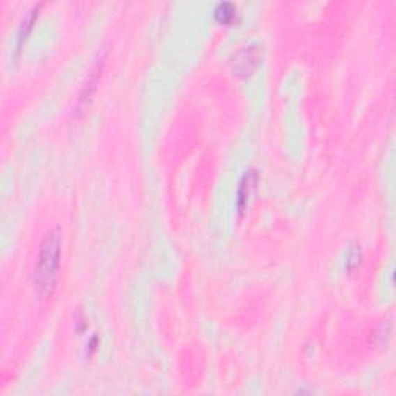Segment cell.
<instances>
[{
    "mask_svg": "<svg viewBox=\"0 0 396 396\" xmlns=\"http://www.w3.org/2000/svg\"><path fill=\"white\" fill-rule=\"evenodd\" d=\"M40 6L42 3H36L33 6V8L25 14V17L22 19V22L19 25V30H17V39H16V53L19 54L22 52V47L25 45V42L30 36V33L34 26V22H36V19L39 16V11H40Z\"/></svg>",
    "mask_w": 396,
    "mask_h": 396,
    "instance_id": "5",
    "label": "cell"
},
{
    "mask_svg": "<svg viewBox=\"0 0 396 396\" xmlns=\"http://www.w3.org/2000/svg\"><path fill=\"white\" fill-rule=\"evenodd\" d=\"M62 259V237L58 228L50 229L42 238L33 266L34 293L40 300L52 297L59 282Z\"/></svg>",
    "mask_w": 396,
    "mask_h": 396,
    "instance_id": "1",
    "label": "cell"
},
{
    "mask_svg": "<svg viewBox=\"0 0 396 396\" xmlns=\"http://www.w3.org/2000/svg\"><path fill=\"white\" fill-rule=\"evenodd\" d=\"M214 17L218 24L231 25L237 19V6L232 2H220L215 5Z\"/></svg>",
    "mask_w": 396,
    "mask_h": 396,
    "instance_id": "6",
    "label": "cell"
},
{
    "mask_svg": "<svg viewBox=\"0 0 396 396\" xmlns=\"http://www.w3.org/2000/svg\"><path fill=\"white\" fill-rule=\"evenodd\" d=\"M261 61H264V47L259 42H250L232 54V73L237 77H250L260 67Z\"/></svg>",
    "mask_w": 396,
    "mask_h": 396,
    "instance_id": "2",
    "label": "cell"
},
{
    "mask_svg": "<svg viewBox=\"0 0 396 396\" xmlns=\"http://www.w3.org/2000/svg\"><path fill=\"white\" fill-rule=\"evenodd\" d=\"M260 175L256 169H247V171L242 175V178L238 181L237 186V211L238 214H243L247 204L251 201V197L254 195L259 185Z\"/></svg>",
    "mask_w": 396,
    "mask_h": 396,
    "instance_id": "3",
    "label": "cell"
},
{
    "mask_svg": "<svg viewBox=\"0 0 396 396\" xmlns=\"http://www.w3.org/2000/svg\"><path fill=\"white\" fill-rule=\"evenodd\" d=\"M360 259H363L360 247L358 245L350 246V250L346 251V256H345V268H346V270L355 271L356 268L360 265Z\"/></svg>",
    "mask_w": 396,
    "mask_h": 396,
    "instance_id": "7",
    "label": "cell"
},
{
    "mask_svg": "<svg viewBox=\"0 0 396 396\" xmlns=\"http://www.w3.org/2000/svg\"><path fill=\"white\" fill-rule=\"evenodd\" d=\"M102 68H104V59L101 58L96 63L95 67L91 68L90 75L87 76V81L84 84V87L79 93V98H77V104H76V110L81 112L82 109H86L87 105L90 104L91 98H93L95 91H96V86L99 79H101V73H102Z\"/></svg>",
    "mask_w": 396,
    "mask_h": 396,
    "instance_id": "4",
    "label": "cell"
}]
</instances>
